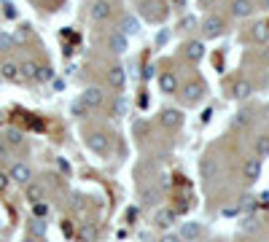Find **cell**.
<instances>
[{"mask_svg":"<svg viewBox=\"0 0 269 242\" xmlns=\"http://www.w3.org/2000/svg\"><path fill=\"white\" fill-rule=\"evenodd\" d=\"M110 11H113V8H110L108 0H94V3H91V8H89V14H91L94 22H108Z\"/></svg>","mask_w":269,"mask_h":242,"instance_id":"4","label":"cell"},{"mask_svg":"<svg viewBox=\"0 0 269 242\" xmlns=\"http://www.w3.org/2000/svg\"><path fill=\"white\" fill-rule=\"evenodd\" d=\"M202 94H205V86H202V83H186V86H183V97H186L188 102H199L202 100Z\"/></svg>","mask_w":269,"mask_h":242,"instance_id":"11","label":"cell"},{"mask_svg":"<svg viewBox=\"0 0 269 242\" xmlns=\"http://www.w3.org/2000/svg\"><path fill=\"white\" fill-rule=\"evenodd\" d=\"M159 86H162L165 94H175V91H178V76L175 73H162L159 76Z\"/></svg>","mask_w":269,"mask_h":242,"instance_id":"10","label":"cell"},{"mask_svg":"<svg viewBox=\"0 0 269 242\" xmlns=\"http://www.w3.org/2000/svg\"><path fill=\"white\" fill-rule=\"evenodd\" d=\"M234 97H237V100H245V97H251L253 94V86H251V81H245V78H240L237 83H234Z\"/></svg>","mask_w":269,"mask_h":242,"instance_id":"15","label":"cell"},{"mask_svg":"<svg viewBox=\"0 0 269 242\" xmlns=\"http://www.w3.org/2000/svg\"><path fill=\"white\" fill-rule=\"evenodd\" d=\"M87 146H89L94 154H108V137H105L102 132H91V135L87 137Z\"/></svg>","mask_w":269,"mask_h":242,"instance_id":"6","label":"cell"},{"mask_svg":"<svg viewBox=\"0 0 269 242\" xmlns=\"http://www.w3.org/2000/svg\"><path fill=\"white\" fill-rule=\"evenodd\" d=\"M113 113H116V116H127V100H124V97H116Z\"/></svg>","mask_w":269,"mask_h":242,"instance_id":"26","label":"cell"},{"mask_svg":"<svg viewBox=\"0 0 269 242\" xmlns=\"http://www.w3.org/2000/svg\"><path fill=\"white\" fill-rule=\"evenodd\" d=\"M8 143L11 146H19V143H22V132H19V129H8Z\"/></svg>","mask_w":269,"mask_h":242,"instance_id":"31","label":"cell"},{"mask_svg":"<svg viewBox=\"0 0 269 242\" xmlns=\"http://www.w3.org/2000/svg\"><path fill=\"white\" fill-rule=\"evenodd\" d=\"M35 68H38V65L35 62H22V65H19V76H22L24 78V81H35Z\"/></svg>","mask_w":269,"mask_h":242,"instance_id":"18","label":"cell"},{"mask_svg":"<svg viewBox=\"0 0 269 242\" xmlns=\"http://www.w3.org/2000/svg\"><path fill=\"white\" fill-rule=\"evenodd\" d=\"M30 178H32V172H30L27 164H14V167H11V172H8V180L22 183V186H27Z\"/></svg>","mask_w":269,"mask_h":242,"instance_id":"7","label":"cell"},{"mask_svg":"<svg viewBox=\"0 0 269 242\" xmlns=\"http://www.w3.org/2000/svg\"><path fill=\"white\" fill-rule=\"evenodd\" d=\"M119 32H124V35H137V32H140V22H137L135 16H124L119 22Z\"/></svg>","mask_w":269,"mask_h":242,"instance_id":"13","label":"cell"},{"mask_svg":"<svg viewBox=\"0 0 269 242\" xmlns=\"http://www.w3.org/2000/svg\"><path fill=\"white\" fill-rule=\"evenodd\" d=\"M22 242H38L35 237H27V240H22Z\"/></svg>","mask_w":269,"mask_h":242,"instance_id":"39","label":"cell"},{"mask_svg":"<svg viewBox=\"0 0 269 242\" xmlns=\"http://www.w3.org/2000/svg\"><path fill=\"white\" fill-rule=\"evenodd\" d=\"M264 5H267V8H269V0H264Z\"/></svg>","mask_w":269,"mask_h":242,"instance_id":"40","label":"cell"},{"mask_svg":"<svg viewBox=\"0 0 269 242\" xmlns=\"http://www.w3.org/2000/svg\"><path fill=\"white\" fill-rule=\"evenodd\" d=\"M253 11H256V5L251 3V0H234V3H232V14L237 19H248Z\"/></svg>","mask_w":269,"mask_h":242,"instance_id":"9","label":"cell"},{"mask_svg":"<svg viewBox=\"0 0 269 242\" xmlns=\"http://www.w3.org/2000/svg\"><path fill=\"white\" fill-rule=\"evenodd\" d=\"M127 49H129V41H127V35L124 32H110L108 35V51L110 54H116V57H121V54H127Z\"/></svg>","mask_w":269,"mask_h":242,"instance_id":"2","label":"cell"},{"mask_svg":"<svg viewBox=\"0 0 269 242\" xmlns=\"http://www.w3.org/2000/svg\"><path fill=\"white\" fill-rule=\"evenodd\" d=\"M202 54H205V46H202L199 41H191V43L186 46V57H188L191 62H199Z\"/></svg>","mask_w":269,"mask_h":242,"instance_id":"16","label":"cell"},{"mask_svg":"<svg viewBox=\"0 0 269 242\" xmlns=\"http://www.w3.org/2000/svg\"><path fill=\"white\" fill-rule=\"evenodd\" d=\"M242 229H245V232H253V229H256V218H245V224H242Z\"/></svg>","mask_w":269,"mask_h":242,"instance_id":"33","label":"cell"},{"mask_svg":"<svg viewBox=\"0 0 269 242\" xmlns=\"http://www.w3.org/2000/svg\"><path fill=\"white\" fill-rule=\"evenodd\" d=\"M242 175H245V180H248V183L259 180V175H261V159H259V156H256V159H248V161H245V167H242Z\"/></svg>","mask_w":269,"mask_h":242,"instance_id":"8","label":"cell"},{"mask_svg":"<svg viewBox=\"0 0 269 242\" xmlns=\"http://www.w3.org/2000/svg\"><path fill=\"white\" fill-rule=\"evenodd\" d=\"M156 224H159L162 229H167L170 224H175V213L173 210H162L159 215H156Z\"/></svg>","mask_w":269,"mask_h":242,"instance_id":"22","label":"cell"},{"mask_svg":"<svg viewBox=\"0 0 269 242\" xmlns=\"http://www.w3.org/2000/svg\"><path fill=\"white\" fill-rule=\"evenodd\" d=\"M32 215H35V218H46V215H49V205H46L43 199L35 202V205H32Z\"/></svg>","mask_w":269,"mask_h":242,"instance_id":"24","label":"cell"},{"mask_svg":"<svg viewBox=\"0 0 269 242\" xmlns=\"http://www.w3.org/2000/svg\"><path fill=\"white\" fill-rule=\"evenodd\" d=\"M253 205H256V199H253V197H248V194L240 199V210H251Z\"/></svg>","mask_w":269,"mask_h":242,"instance_id":"32","label":"cell"},{"mask_svg":"<svg viewBox=\"0 0 269 242\" xmlns=\"http://www.w3.org/2000/svg\"><path fill=\"white\" fill-rule=\"evenodd\" d=\"M143 202H146V205H156V202H159V191H156V188H148V191L143 194Z\"/></svg>","mask_w":269,"mask_h":242,"instance_id":"27","label":"cell"},{"mask_svg":"<svg viewBox=\"0 0 269 242\" xmlns=\"http://www.w3.org/2000/svg\"><path fill=\"white\" fill-rule=\"evenodd\" d=\"M24 197H27V202H41L43 199V186H38V183H27V188H24Z\"/></svg>","mask_w":269,"mask_h":242,"instance_id":"17","label":"cell"},{"mask_svg":"<svg viewBox=\"0 0 269 242\" xmlns=\"http://www.w3.org/2000/svg\"><path fill=\"white\" fill-rule=\"evenodd\" d=\"M0 78H3V81H19V65L16 62H3L0 65Z\"/></svg>","mask_w":269,"mask_h":242,"instance_id":"14","label":"cell"},{"mask_svg":"<svg viewBox=\"0 0 269 242\" xmlns=\"http://www.w3.org/2000/svg\"><path fill=\"white\" fill-rule=\"evenodd\" d=\"M224 19H221L218 14H210L205 22H202V32H205V38H215V35H221L224 32Z\"/></svg>","mask_w":269,"mask_h":242,"instance_id":"3","label":"cell"},{"mask_svg":"<svg viewBox=\"0 0 269 242\" xmlns=\"http://www.w3.org/2000/svg\"><path fill=\"white\" fill-rule=\"evenodd\" d=\"M57 164H60V169H62V172H65V175H68V172H70V164H68V161H65V159H60V161H57Z\"/></svg>","mask_w":269,"mask_h":242,"instance_id":"36","label":"cell"},{"mask_svg":"<svg viewBox=\"0 0 269 242\" xmlns=\"http://www.w3.org/2000/svg\"><path fill=\"white\" fill-rule=\"evenodd\" d=\"M178 237H180V240H188V242L199 240V237H202V226H199V224H183Z\"/></svg>","mask_w":269,"mask_h":242,"instance_id":"12","label":"cell"},{"mask_svg":"<svg viewBox=\"0 0 269 242\" xmlns=\"http://www.w3.org/2000/svg\"><path fill=\"white\" fill-rule=\"evenodd\" d=\"M162 124H165V127H178L180 113H178V110H165V113H162Z\"/></svg>","mask_w":269,"mask_h":242,"instance_id":"21","label":"cell"},{"mask_svg":"<svg viewBox=\"0 0 269 242\" xmlns=\"http://www.w3.org/2000/svg\"><path fill=\"white\" fill-rule=\"evenodd\" d=\"M191 24H194V19H191V16H186V19H183V22H180V27L186 30V27H191Z\"/></svg>","mask_w":269,"mask_h":242,"instance_id":"38","label":"cell"},{"mask_svg":"<svg viewBox=\"0 0 269 242\" xmlns=\"http://www.w3.org/2000/svg\"><path fill=\"white\" fill-rule=\"evenodd\" d=\"M108 83L113 89H124V83H127V70H124L121 65H113V68L108 70Z\"/></svg>","mask_w":269,"mask_h":242,"instance_id":"5","label":"cell"},{"mask_svg":"<svg viewBox=\"0 0 269 242\" xmlns=\"http://www.w3.org/2000/svg\"><path fill=\"white\" fill-rule=\"evenodd\" d=\"M81 237H84V242H94L97 229H94V226H84V229H81Z\"/></svg>","mask_w":269,"mask_h":242,"instance_id":"29","label":"cell"},{"mask_svg":"<svg viewBox=\"0 0 269 242\" xmlns=\"http://www.w3.org/2000/svg\"><path fill=\"white\" fill-rule=\"evenodd\" d=\"M3 8H5V16H11V19L16 16V11H14V5H11V3H3Z\"/></svg>","mask_w":269,"mask_h":242,"instance_id":"34","label":"cell"},{"mask_svg":"<svg viewBox=\"0 0 269 242\" xmlns=\"http://www.w3.org/2000/svg\"><path fill=\"white\" fill-rule=\"evenodd\" d=\"M105 102V91L100 86H89V89H84V94H81V105L84 108H100Z\"/></svg>","mask_w":269,"mask_h":242,"instance_id":"1","label":"cell"},{"mask_svg":"<svg viewBox=\"0 0 269 242\" xmlns=\"http://www.w3.org/2000/svg\"><path fill=\"white\" fill-rule=\"evenodd\" d=\"M30 234L32 237H43L46 234V218H32V224H30Z\"/></svg>","mask_w":269,"mask_h":242,"instance_id":"20","label":"cell"},{"mask_svg":"<svg viewBox=\"0 0 269 242\" xmlns=\"http://www.w3.org/2000/svg\"><path fill=\"white\" fill-rule=\"evenodd\" d=\"M0 81H3V78H0Z\"/></svg>","mask_w":269,"mask_h":242,"instance_id":"41","label":"cell"},{"mask_svg":"<svg viewBox=\"0 0 269 242\" xmlns=\"http://www.w3.org/2000/svg\"><path fill=\"white\" fill-rule=\"evenodd\" d=\"M5 186H8V175H3V172H0V191H3Z\"/></svg>","mask_w":269,"mask_h":242,"instance_id":"37","label":"cell"},{"mask_svg":"<svg viewBox=\"0 0 269 242\" xmlns=\"http://www.w3.org/2000/svg\"><path fill=\"white\" fill-rule=\"evenodd\" d=\"M51 73H54V70H51L49 65H43V68L38 65L35 68V81H51Z\"/></svg>","mask_w":269,"mask_h":242,"instance_id":"23","label":"cell"},{"mask_svg":"<svg viewBox=\"0 0 269 242\" xmlns=\"http://www.w3.org/2000/svg\"><path fill=\"white\" fill-rule=\"evenodd\" d=\"M256 156H259V159H267L269 156V135H261L259 140H256Z\"/></svg>","mask_w":269,"mask_h":242,"instance_id":"19","label":"cell"},{"mask_svg":"<svg viewBox=\"0 0 269 242\" xmlns=\"http://www.w3.org/2000/svg\"><path fill=\"white\" fill-rule=\"evenodd\" d=\"M248 121H251V116H248V113H237V116H234V127H248Z\"/></svg>","mask_w":269,"mask_h":242,"instance_id":"30","label":"cell"},{"mask_svg":"<svg viewBox=\"0 0 269 242\" xmlns=\"http://www.w3.org/2000/svg\"><path fill=\"white\" fill-rule=\"evenodd\" d=\"M162 242H183L178 234H165V237H162Z\"/></svg>","mask_w":269,"mask_h":242,"instance_id":"35","label":"cell"},{"mask_svg":"<svg viewBox=\"0 0 269 242\" xmlns=\"http://www.w3.org/2000/svg\"><path fill=\"white\" fill-rule=\"evenodd\" d=\"M11 46H14V38L8 32H0V51H8Z\"/></svg>","mask_w":269,"mask_h":242,"instance_id":"28","label":"cell"},{"mask_svg":"<svg viewBox=\"0 0 269 242\" xmlns=\"http://www.w3.org/2000/svg\"><path fill=\"white\" fill-rule=\"evenodd\" d=\"M253 38L259 43H264V41H269V30L264 27V24H259V27H253Z\"/></svg>","mask_w":269,"mask_h":242,"instance_id":"25","label":"cell"}]
</instances>
